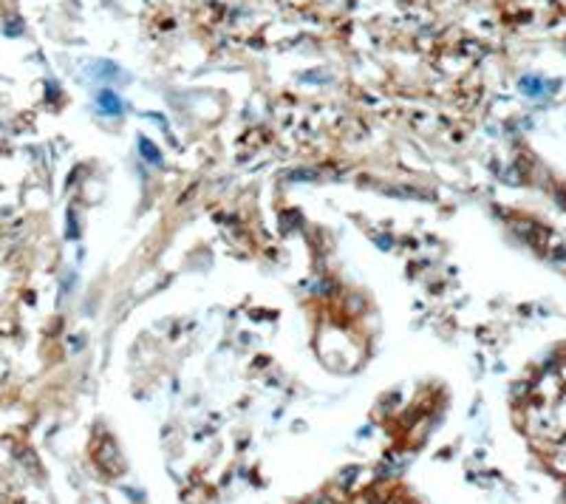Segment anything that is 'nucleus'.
Segmentation results:
<instances>
[{"label":"nucleus","instance_id":"obj_1","mask_svg":"<svg viewBox=\"0 0 566 504\" xmlns=\"http://www.w3.org/2000/svg\"><path fill=\"white\" fill-rule=\"evenodd\" d=\"M100 108L108 113V117H120V113H122V102H120V97H116L113 91H102V94H100Z\"/></svg>","mask_w":566,"mask_h":504},{"label":"nucleus","instance_id":"obj_2","mask_svg":"<svg viewBox=\"0 0 566 504\" xmlns=\"http://www.w3.org/2000/svg\"><path fill=\"white\" fill-rule=\"evenodd\" d=\"M142 150H145V156H153V159H159V153H156V148H150L148 142H142Z\"/></svg>","mask_w":566,"mask_h":504}]
</instances>
